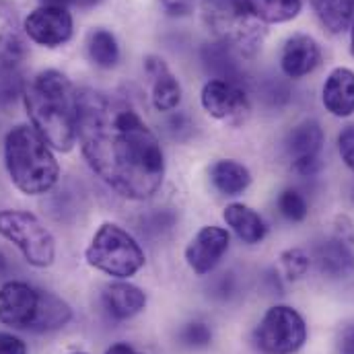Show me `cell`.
I'll return each mask as SVG.
<instances>
[{
	"instance_id": "1",
	"label": "cell",
	"mask_w": 354,
	"mask_h": 354,
	"mask_svg": "<svg viewBox=\"0 0 354 354\" xmlns=\"http://www.w3.org/2000/svg\"><path fill=\"white\" fill-rule=\"evenodd\" d=\"M77 140L88 167L118 196L138 202L155 196L163 185L161 142L130 103L79 88Z\"/></svg>"
},
{
	"instance_id": "2",
	"label": "cell",
	"mask_w": 354,
	"mask_h": 354,
	"mask_svg": "<svg viewBox=\"0 0 354 354\" xmlns=\"http://www.w3.org/2000/svg\"><path fill=\"white\" fill-rule=\"evenodd\" d=\"M31 126L62 153L77 145V91L60 71H41L23 88Z\"/></svg>"
},
{
	"instance_id": "3",
	"label": "cell",
	"mask_w": 354,
	"mask_h": 354,
	"mask_svg": "<svg viewBox=\"0 0 354 354\" xmlns=\"http://www.w3.org/2000/svg\"><path fill=\"white\" fill-rule=\"evenodd\" d=\"M4 165L12 185L27 196L48 194L60 179V165L52 147L27 124H19L6 134Z\"/></svg>"
},
{
	"instance_id": "4",
	"label": "cell",
	"mask_w": 354,
	"mask_h": 354,
	"mask_svg": "<svg viewBox=\"0 0 354 354\" xmlns=\"http://www.w3.org/2000/svg\"><path fill=\"white\" fill-rule=\"evenodd\" d=\"M200 6L208 31L237 56L254 58L262 50L264 23L250 10L245 0H202Z\"/></svg>"
},
{
	"instance_id": "5",
	"label": "cell",
	"mask_w": 354,
	"mask_h": 354,
	"mask_svg": "<svg viewBox=\"0 0 354 354\" xmlns=\"http://www.w3.org/2000/svg\"><path fill=\"white\" fill-rule=\"evenodd\" d=\"M85 260L91 268L118 280L138 274L147 262L140 243L126 229L113 223H103L97 229L85 250Z\"/></svg>"
},
{
	"instance_id": "6",
	"label": "cell",
	"mask_w": 354,
	"mask_h": 354,
	"mask_svg": "<svg viewBox=\"0 0 354 354\" xmlns=\"http://www.w3.org/2000/svg\"><path fill=\"white\" fill-rule=\"evenodd\" d=\"M0 235L17 245L27 264L48 268L56 260L54 235L27 210H0Z\"/></svg>"
},
{
	"instance_id": "7",
	"label": "cell",
	"mask_w": 354,
	"mask_h": 354,
	"mask_svg": "<svg viewBox=\"0 0 354 354\" xmlns=\"http://www.w3.org/2000/svg\"><path fill=\"white\" fill-rule=\"evenodd\" d=\"M307 342L305 317L288 305H274L254 330V346L260 354H295Z\"/></svg>"
},
{
	"instance_id": "8",
	"label": "cell",
	"mask_w": 354,
	"mask_h": 354,
	"mask_svg": "<svg viewBox=\"0 0 354 354\" xmlns=\"http://www.w3.org/2000/svg\"><path fill=\"white\" fill-rule=\"evenodd\" d=\"M324 142V128L315 120H305L288 132L286 153L290 159V167L297 176L311 177L319 171Z\"/></svg>"
},
{
	"instance_id": "9",
	"label": "cell",
	"mask_w": 354,
	"mask_h": 354,
	"mask_svg": "<svg viewBox=\"0 0 354 354\" xmlns=\"http://www.w3.org/2000/svg\"><path fill=\"white\" fill-rule=\"evenodd\" d=\"M73 15L64 6H46L41 4L23 23L25 35L44 48H58L64 46L73 37Z\"/></svg>"
},
{
	"instance_id": "10",
	"label": "cell",
	"mask_w": 354,
	"mask_h": 354,
	"mask_svg": "<svg viewBox=\"0 0 354 354\" xmlns=\"http://www.w3.org/2000/svg\"><path fill=\"white\" fill-rule=\"evenodd\" d=\"M202 107L208 115L227 122H241L250 113V97L243 85L210 79L200 93Z\"/></svg>"
},
{
	"instance_id": "11",
	"label": "cell",
	"mask_w": 354,
	"mask_h": 354,
	"mask_svg": "<svg viewBox=\"0 0 354 354\" xmlns=\"http://www.w3.org/2000/svg\"><path fill=\"white\" fill-rule=\"evenodd\" d=\"M229 245H231V235L225 227L206 225L187 243L183 254L185 264L189 266V270L196 276H206L221 264V260L229 252Z\"/></svg>"
},
{
	"instance_id": "12",
	"label": "cell",
	"mask_w": 354,
	"mask_h": 354,
	"mask_svg": "<svg viewBox=\"0 0 354 354\" xmlns=\"http://www.w3.org/2000/svg\"><path fill=\"white\" fill-rule=\"evenodd\" d=\"M39 288L23 282L8 280L0 286V324L17 330H29L37 309Z\"/></svg>"
},
{
	"instance_id": "13",
	"label": "cell",
	"mask_w": 354,
	"mask_h": 354,
	"mask_svg": "<svg viewBox=\"0 0 354 354\" xmlns=\"http://www.w3.org/2000/svg\"><path fill=\"white\" fill-rule=\"evenodd\" d=\"M322 64L319 44L305 33L290 35L280 52V68L288 79H303Z\"/></svg>"
},
{
	"instance_id": "14",
	"label": "cell",
	"mask_w": 354,
	"mask_h": 354,
	"mask_svg": "<svg viewBox=\"0 0 354 354\" xmlns=\"http://www.w3.org/2000/svg\"><path fill=\"white\" fill-rule=\"evenodd\" d=\"M145 73L151 83V99L157 111L169 113L181 103V85L161 56L145 58Z\"/></svg>"
},
{
	"instance_id": "15",
	"label": "cell",
	"mask_w": 354,
	"mask_h": 354,
	"mask_svg": "<svg viewBox=\"0 0 354 354\" xmlns=\"http://www.w3.org/2000/svg\"><path fill=\"white\" fill-rule=\"evenodd\" d=\"M101 301H103L107 315H111L118 322H126V319H132L134 315L145 311L147 292L132 282L115 280L103 288Z\"/></svg>"
},
{
	"instance_id": "16",
	"label": "cell",
	"mask_w": 354,
	"mask_h": 354,
	"mask_svg": "<svg viewBox=\"0 0 354 354\" xmlns=\"http://www.w3.org/2000/svg\"><path fill=\"white\" fill-rule=\"evenodd\" d=\"M324 107L336 118H351L354 113V73L351 68H334L322 88Z\"/></svg>"
},
{
	"instance_id": "17",
	"label": "cell",
	"mask_w": 354,
	"mask_h": 354,
	"mask_svg": "<svg viewBox=\"0 0 354 354\" xmlns=\"http://www.w3.org/2000/svg\"><path fill=\"white\" fill-rule=\"evenodd\" d=\"M313 260H315L319 272L326 278L342 280V278H348V276L354 274L353 245L346 243V241H342V239H338V237H332V239L322 241L315 248Z\"/></svg>"
},
{
	"instance_id": "18",
	"label": "cell",
	"mask_w": 354,
	"mask_h": 354,
	"mask_svg": "<svg viewBox=\"0 0 354 354\" xmlns=\"http://www.w3.org/2000/svg\"><path fill=\"white\" fill-rule=\"evenodd\" d=\"M223 218H225L227 227L248 245L262 243L268 235V227H266L264 218L260 216V212H256L254 208H250L241 202H233V204L225 206Z\"/></svg>"
},
{
	"instance_id": "19",
	"label": "cell",
	"mask_w": 354,
	"mask_h": 354,
	"mask_svg": "<svg viewBox=\"0 0 354 354\" xmlns=\"http://www.w3.org/2000/svg\"><path fill=\"white\" fill-rule=\"evenodd\" d=\"M71 319H73V309L64 299H60L54 292L39 290L37 309H35L33 322L29 326V332H35V334L56 332V330H62L64 326H68Z\"/></svg>"
},
{
	"instance_id": "20",
	"label": "cell",
	"mask_w": 354,
	"mask_h": 354,
	"mask_svg": "<svg viewBox=\"0 0 354 354\" xmlns=\"http://www.w3.org/2000/svg\"><path fill=\"white\" fill-rule=\"evenodd\" d=\"M200 60L206 73L210 75V79H221V81H231V83L241 85V68L237 62V54L229 46L216 39L210 44H204L200 50Z\"/></svg>"
},
{
	"instance_id": "21",
	"label": "cell",
	"mask_w": 354,
	"mask_h": 354,
	"mask_svg": "<svg viewBox=\"0 0 354 354\" xmlns=\"http://www.w3.org/2000/svg\"><path fill=\"white\" fill-rule=\"evenodd\" d=\"M208 176H210L214 189L227 198H235V196L243 194L252 183L250 169L235 159H221V161L212 163V167L208 169Z\"/></svg>"
},
{
	"instance_id": "22",
	"label": "cell",
	"mask_w": 354,
	"mask_h": 354,
	"mask_svg": "<svg viewBox=\"0 0 354 354\" xmlns=\"http://www.w3.org/2000/svg\"><path fill=\"white\" fill-rule=\"evenodd\" d=\"M311 4L322 25L332 33H340L351 27L354 19V0H311Z\"/></svg>"
},
{
	"instance_id": "23",
	"label": "cell",
	"mask_w": 354,
	"mask_h": 354,
	"mask_svg": "<svg viewBox=\"0 0 354 354\" xmlns=\"http://www.w3.org/2000/svg\"><path fill=\"white\" fill-rule=\"evenodd\" d=\"M250 10L268 25L292 21L299 12L303 2L301 0H245Z\"/></svg>"
},
{
	"instance_id": "24",
	"label": "cell",
	"mask_w": 354,
	"mask_h": 354,
	"mask_svg": "<svg viewBox=\"0 0 354 354\" xmlns=\"http://www.w3.org/2000/svg\"><path fill=\"white\" fill-rule=\"evenodd\" d=\"M88 56L99 68H113L120 62V46L111 31L95 29L88 35Z\"/></svg>"
},
{
	"instance_id": "25",
	"label": "cell",
	"mask_w": 354,
	"mask_h": 354,
	"mask_svg": "<svg viewBox=\"0 0 354 354\" xmlns=\"http://www.w3.org/2000/svg\"><path fill=\"white\" fill-rule=\"evenodd\" d=\"M177 214L176 208L163 206V208H151L149 212H145L140 216V231L145 237L157 239V237H165L167 233L174 231V227L177 225Z\"/></svg>"
},
{
	"instance_id": "26",
	"label": "cell",
	"mask_w": 354,
	"mask_h": 354,
	"mask_svg": "<svg viewBox=\"0 0 354 354\" xmlns=\"http://www.w3.org/2000/svg\"><path fill=\"white\" fill-rule=\"evenodd\" d=\"M276 206H278V212L290 223H301L309 214V200L295 187L282 189L276 200Z\"/></svg>"
},
{
	"instance_id": "27",
	"label": "cell",
	"mask_w": 354,
	"mask_h": 354,
	"mask_svg": "<svg viewBox=\"0 0 354 354\" xmlns=\"http://www.w3.org/2000/svg\"><path fill=\"white\" fill-rule=\"evenodd\" d=\"M309 268L311 256L299 248H290L280 254V270L286 276V280H301L303 276H307Z\"/></svg>"
},
{
	"instance_id": "28",
	"label": "cell",
	"mask_w": 354,
	"mask_h": 354,
	"mask_svg": "<svg viewBox=\"0 0 354 354\" xmlns=\"http://www.w3.org/2000/svg\"><path fill=\"white\" fill-rule=\"evenodd\" d=\"M177 338H179V344L181 346L192 348V351H200V348L210 346V342H212V330L204 322H187L179 330Z\"/></svg>"
},
{
	"instance_id": "29",
	"label": "cell",
	"mask_w": 354,
	"mask_h": 354,
	"mask_svg": "<svg viewBox=\"0 0 354 354\" xmlns=\"http://www.w3.org/2000/svg\"><path fill=\"white\" fill-rule=\"evenodd\" d=\"M338 151L344 165L354 174V124L346 126L338 136Z\"/></svg>"
},
{
	"instance_id": "30",
	"label": "cell",
	"mask_w": 354,
	"mask_h": 354,
	"mask_svg": "<svg viewBox=\"0 0 354 354\" xmlns=\"http://www.w3.org/2000/svg\"><path fill=\"white\" fill-rule=\"evenodd\" d=\"M192 128H194V124H192L189 118L183 115V113L171 115L169 122H167V130H169V134H171L174 138H185V136H189V134H192Z\"/></svg>"
},
{
	"instance_id": "31",
	"label": "cell",
	"mask_w": 354,
	"mask_h": 354,
	"mask_svg": "<svg viewBox=\"0 0 354 354\" xmlns=\"http://www.w3.org/2000/svg\"><path fill=\"white\" fill-rule=\"evenodd\" d=\"M0 354H27V346L19 336L0 332Z\"/></svg>"
},
{
	"instance_id": "32",
	"label": "cell",
	"mask_w": 354,
	"mask_h": 354,
	"mask_svg": "<svg viewBox=\"0 0 354 354\" xmlns=\"http://www.w3.org/2000/svg\"><path fill=\"white\" fill-rule=\"evenodd\" d=\"M334 237H338V239H342V241L354 245V223L351 216H344V214L336 216V223H334Z\"/></svg>"
},
{
	"instance_id": "33",
	"label": "cell",
	"mask_w": 354,
	"mask_h": 354,
	"mask_svg": "<svg viewBox=\"0 0 354 354\" xmlns=\"http://www.w3.org/2000/svg\"><path fill=\"white\" fill-rule=\"evenodd\" d=\"M233 290H235V278L231 272L221 274L218 280H214V284H212V297H216V299H229L233 295Z\"/></svg>"
},
{
	"instance_id": "34",
	"label": "cell",
	"mask_w": 354,
	"mask_h": 354,
	"mask_svg": "<svg viewBox=\"0 0 354 354\" xmlns=\"http://www.w3.org/2000/svg\"><path fill=\"white\" fill-rule=\"evenodd\" d=\"M161 6L171 17H185L194 10V0H161Z\"/></svg>"
},
{
	"instance_id": "35",
	"label": "cell",
	"mask_w": 354,
	"mask_h": 354,
	"mask_svg": "<svg viewBox=\"0 0 354 354\" xmlns=\"http://www.w3.org/2000/svg\"><path fill=\"white\" fill-rule=\"evenodd\" d=\"M338 353L340 354H354V324L346 326L338 338Z\"/></svg>"
},
{
	"instance_id": "36",
	"label": "cell",
	"mask_w": 354,
	"mask_h": 354,
	"mask_svg": "<svg viewBox=\"0 0 354 354\" xmlns=\"http://www.w3.org/2000/svg\"><path fill=\"white\" fill-rule=\"evenodd\" d=\"M99 0H41V4L46 6H81V8H87V6H95Z\"/></svg>"
},
{
	"instance_id": "37",
	"label": "cell",
	"mask_w": 354,
	"mask_h": 354,
	"mask_svg": "<svg viewBox=\"0 0 354 354\" xmlns=\"http://www.w3.org/2000/svg\"><path fill=\"white\" fill-rule=\"evenodd\" d=\"M105 354H142L138 353L136 348H132L130 344H126V342H118V344H111L107 351H105Z\"/></svg>"
},
{
	"instance_id": "38",
	"label": "cell",
	"mask_w": 354,
	"mask_h": 354,
	"mask_svg": "<svg viewBox=\"0 0 354 354\" xmlns=\"http://www.w3.org/2000/svg\"><path fill=\"white\" fill-rule=\"evenodd\" d=\"M6 270H8V262H6L4 254L0 252V276H2V274H6Z\"/></svg>"
},
{
	"instance_id": "39",
	"label": "cell",
	"mask_w": 354,
	"mask_h": 354,
	"mask_svg": "<svg viewBox=\"0 0 354 354\" xmlns=\"http://www.w3.org/2000/svg\"><path fill=\"white\" fill-rule=\"evenodd\" d=\"M351 52H353L354 56V19L353 23H351Z\"/></svg>"
},
{
	"instance_id": "40",
	"label": "cell",
	"mask_w": 354,
	"mask_h": 354,
	"mask_svg": "<svg viewBox=\"0 0 354 354\" xmlns=\"http://www.w3.org/2000/svg\"><path fill=\"white\" fill-rule=\"evenodd\" d=\"M351 198L354 200V185H353V189H351Z\"/></svg>"
},
{
	"instance_id": "41",
	"label": "cell",
	"mask_w": 354,
	"mask_h": 354,
	"mask_svg": "<svg viewBox=\"0 0 354 354\" xmlns=\"http://www.w3.org/2000/svg\"><path fill=\"white\" fill-rule=\"evenodd\" d=\"M73 354H87V353H73Z\"/></svg>"
}]
</instances>
